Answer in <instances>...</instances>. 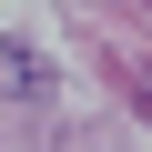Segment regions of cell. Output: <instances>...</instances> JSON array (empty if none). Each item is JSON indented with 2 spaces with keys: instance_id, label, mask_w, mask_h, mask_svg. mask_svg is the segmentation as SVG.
I'll return each mask as SVG.
<instances>
[{
  "instance_id": "obj_1",
  "label": "cell",
  "mask_w": 152,
  "mask_h": 152,
  "mask_svg": "<svg viewBox=\"0 0 152 152\" xmlns=\"http://www.w3.org/2000/svg\"><path fill=\"white\" fill-rule=\"evenodd\" d=\"M41 81H51V71H41L20 41H0V91H41Z\"/></svg>"
}]
</instances>
